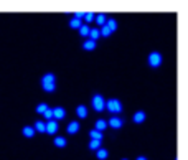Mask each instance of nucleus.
Segmentation results:
<instances>
[{
    "mask_svg": "<svg viewBox=\"0 0 188 160\" xmlns=\"http://www.w3.org/2000/svg\"><path fill=\"white\" fill-rule=\"evenodd\" d=\"M149 63H150L152 68H159L160 63H162V56H160V53H157V51L150 53V55H149Z\"/></svg>",
    "mask_w": 188,
    "mask_h": 160,
    "instance_id": "obj_3",
    "label": "nucleus"
},
{
    "mask_svg": "<svg viewBox=\"0 0 188 160\" xmlns=\"http://www.w3.org/2000/svg\"><path fill=\"white\" fill-rule=\"evenodd\" d=\"M137 160H147L145 157H137Z\"/></svg>",
    "mask_w": 188,
    "mask_h": 160,
    "instance_id": "obj_30",
    "label": "nucleus"
},
{
    "mask_svg": "<svg viewBox=\"0 0 188 160\" xmlns=\"http://www.w3.org/2000/svg\"><path fill=\"white\" fill-rule=\"evenodd\" d=\"M89 135H91V140H101L102 139V134H101L99 131H96V129H92V131L89 132Z\"/></svg>",
    "mask_w": 188,
    "mask_h": 160,
    "instance_id": "obj_18",
    "label": "nucleus"
},
{
    "mask_svg": "<svg viewBox=\"0 0 188 160\" xmlns=\"http://www.w3.org/2000/svg\"><path fill=\"white\" fill-rule=\"evenodd\" d=\"M81 25H83V23H81V20H78V18H71V21H69V26H71V28H79Z\"/></svg>",
    "mask_w": 188,
    "mask_h": 160,
    "instance_id": "obj_22",
    "label": "nucleus"
},
{
    "mask_svg": "<svg viewBox=\"0 0 188 160\" xmlns=\"http://www.w3.org/2000/svg\"><path fill=\"white\" fill-rule=\"evenodd\" d=\"M54 81H56L54 74H53V73H48V74H45V76H43L41 83H54Z\"/></svg>",
    "mask_w": 188,
    "mask_h": 160,
    "instance_id": "obj_20",
    "label": "nucleus"
},
{
    "mask_svg": "<svg viewBox=\"0 0 188 160\" xmlns=\"http://www.w3.org/2000/svg\"><path fill=\"white\" fill-rule=\"evenodd\" d=\"M106 26H107L109 30H111V31H114V30L117 28V21L114 20V18H111V20H106V23H104Z\"/></svg>",
    "mask_w": 188,
    "mask_h": 160,
    "instance_id": "obj_17",
    "label": "nucleus"
},
{
    "mask_svg": "<svg viewBox=\"0 0 188 160\" xmlns=\"http://www.w3.org/2000/svg\"><path fill=\"white\" fill-rule=\"evenodd\" d=\"M89 30H91V28H89L88 25H81L79 26V33L83 35V36H88V35H89Z\"/></svg>",
    "mask_w": 188,
    "mask_h": 160,
    "instance_id": "obj_24",
    "label": "nucleus"
},
{
    "mask_svg": "<svg viewBox=\"0 0 188 160\" xmlns=\"http://www.w3.org/2000/svg\"><path fill=\"white\" fill-rule=\"evenodd\" d=\"M106 107H107L109 112H112V114H117L122 111V104L119 99H109V101L106 102Z\"/></svg>",
    "mask_w": 188,
    "mask_h": 160,
    "instance_id": "obj_1",
    "label": "nucleus"
},
{
    "mask_svg": "<svg viewBox=\"0 0 188 160\" xmlns=\"http://www.w3.org/2000/svg\"><path fill=\"white\" fill-rule=\"evenodd\" d=\"M84 20H86V21H92V20H94V13H92V12H86V13H84Z\"/></svg>",
    "mask_w": 188,
    "mask_h": 160,
    "instance_id": "obj_28",
    "label": "nucleus"
},
{
    "mask_svg": "<svg viewBox=\"0 0 188 160\" xmlns=\"http://www.w3.org/2000/svg\"><path fill=\"white\" fill-rule=\"evenodd\" d=\"M33 129H35V132H45L46 131V124L43 122V121H36V122H35V126H33Z\"/></svg>",
    "mask_w": 188,
    "mask_h": 160,
    "instance_id": "obj_8",
    "label": "nucleus"
},
{
    "mask_svg": "<svg viewBox=\"0 0 188 160\" xmlns=\"http://www.w3.org/2000/svg\"><path fill=\"white\" fill-rule=\"evenodd\" d=\"M144 121H145V112L139 111V112L134 114V122H135V124H142Z\"/></svg>",
    "mask_w": 188,
    "mask_h": 160,
    "instance_id": "obj_9",
    "label": "nucleus"
},
{
    "mask_svg": "<svg viewBox=\"0 0 188 160\" xmlns=\"http://www.w3.org/2000/svg\"><path fill=\"white\" fill-rule=\"evenodd\" d=\"M79 131V122L78 121H73L71 124H68V134H76Z\"/></svg>",
    "mask_w": 188,
    "mask_h": 160,
    "instance_id": "obj_7",
    "label": "nucleus"
},
{
    "mask_svg": "<svg viewBox=\"0 0 188 160\" xmlns=\"http://www.w3.org/2000/svg\"><path fill=\"white\" fill-rule=\"evenodd\" d=\"M88 36H89V40H92V41H97V38L101 36V33H99V30L97 28H91Z\"/></svg>",
    "mask_w": 188,
    "mask_h": 160,
    "instance_id": "obj_10",
    "label": "nucleus"
},
{
    "mask_svg": "<svg viewBox=\"0 0 188 160\" xmlns=\"http://www.w3.org/2000/svg\"><path fill=\"white\" fill-rule=\"evenodd\" d=\"M76 114H78V117L84 119L86 116H88V109H86L84 106H78V107H76Z\"/></svg>",
    "mask_w": 188,
    "mask_h": 160,
    "instance_id": "obj_12",
    "label": "nucleus"
},
{
    "mask_svg": "<svg viewBox=\"0 0 188 160\" xmlns=\"http://www.w3.org/2000/svg\"><path fill=\"white\" fill-rule=\"evenodd\" d=\"M74 18L81 20V18H84V13H83V12H76V13H74Z\"/></svg>",
    "mask_w": 188,
    "mask_h": 160,
    "instance_id": "obj_29",
    "label": "nucleus"
},
{
    "mask_svg": "<svg viewBox=\"0 0 188 160\" xmlns=\"http://www.w3.org/2000/svg\"><path fill=\"white\" fill-rule=\"evenodd\" d=\"M122 160H127V159H122Z\"/></svg>",
    "mask_w": 188,
    "mask_h": 160,
    "instance_id": "obj_31",
    "label": "nucleus"
},
{
    "mask_svg": "<svg viewBox=\"0 0 188 160\" xmlns=\"http://www.w3.org/2000/svg\"><path fill=\"white\" fill-rule=\"evenodd\" d=\"M92 107H94V111H97V112L106 109V101L101 94H96V96L92 97Z\"/></svg>",
    "mask_w": 188,
    "mask_h": 160,
    "instance_id": "obj_2",
    "label": "nucleus"
},
{
    "mask_svg": "<svg viewBox=\"0 0 188 160\" xmlns=\"http://www.w3.org/2000/svg\"><path fill=\"white\" fill-rule=\"evenodd\" d=\"M21 134L25 135V137H28V139H30V137H33V135H35V129H33L31 126H26V127H23Z\"/></svg>",
    "mask_w": 188,
    "mask_h": 160,
    "instance_id": "obj_11",
    "label": "nucleus"
},
{
    "mask_svg": "<svg viewBox=\"0 0 188 160\" xmlns=\"http://www.w3.org/2000/svg\"><path fill=\"white\" fill-rule=\"evenodd\" d=\"M46 109H48V106H46L45 102H40V104L36 106V112H38V114H43Z\"/></svg>",
    "mask_w": 188,
    "mask_h": 160,
    "instance_id": "obj_27",
    "label": "nucleus"
},
{
    "mask_svg": "<svg viewBox=\"0 0 188 160\" xmlns=\"http://www.w3.org/2000/svg\"><path fill=\"white\" fill-rule=\"evenodd\" d=\"M54 145L56 147H66V139L64 137H54Z\"/></svg>",
    "mask_w": 188,
    "mask_h": 160,
    "instance_id": "obj_19",
    "label": "nucleus"
},
{
    "mask_svg": "<svg viewBox=\"0 0 188 160\" xmlns=\"http://www.w3.org/2000/svg\"><path fill=\"white\" fill-rule=\"evenodd\" d=\"M89 149H92V150L101 149V140H91V142H89Z\"/></svg>",
    "mask_w": 188,
    "mask_h": 160,
    "instance_id": "obj_23",
    "label": "nucleus"
},
{
    "mask_svg": "<svg viewBox=\"0 0 188 160\" xmlns=\"http://www.w3.org/2000/svg\"><path fill=\"white\" fill-rule=\"evenodd\" d=\"M94 20L97 21V25H104L106 20H107V17H106L104 13H97V17H94Z\"/></svg>",
    "mask_w": 188,
    "mask_h": 160,
    "instance_id": "obj_21",
    "label": "nucleus"
},
{
    "mask_svg": "<svg viewBox=\"0 0 188 160\" xmlns=\"http://www.w3.org/2000/svg\"><path fill=\"white\" fill-rule=\"evenodd\" d=\"M66 116V111L63 109V107H54L53 109V121H59Z\"/></svg>",
    "mask_w": 188,
    "mask_h": 160,
    "instance_id": "obj_5",
    "label": "nucleus"
},
{
    "mask_svg": "<svg viewBox=\"0 0 188 160\" xmlns=\"http://www.w3.org/2000/svg\"><path fill=\"white\" fill-rule=\"evenodd\" d=\"M83 48H84V50H88V51L94 50V48H96V41H92V40H86V41L83 43Z\"/></svg>",
    "mask_w": 188,
    "mask_h": 160,
    "instance_id": "obj_14",
    "label": "nucleus"
},
{
    "mask_svg": "<svg viewBox=\"0 0 188 160\" xmlns=\"http://www.w3.org/2000/svg\"><path fill=\"white\" fill-rule=\"evenodd\" d=\"M45 132L54 135L56 132H58V122H56V121H48V122H46V131Z\"/></svg>",
    "mask_w": 188,
    "mask_h": 160,
    "instance_id": "obj_4",
    "label": "nucleus"
},
{
    "mask_svg": "<svg viewBox=\"0 0 188 160\" xmlns=\"http://www.w3.org/2000/svg\"><path fill=\"white\" fill-rule=\"evenodd\" d=\"M96 155H97V159H99V160H106V159H107V150H106V149H97Z\"/></svg>",
    "mask_w": 188,
    "mask_h": 160,
    "instance_id": "obj_16",
    "label": "nucleus"
},
{
    "mask_svg": "<svg viewBox=\"0 0 188 160\" xmlns=\"http://www.w3.org/2000/svg\"><path fill=\"white\" fill-rule=\"evenodd\" d=\"M107 127V121H104V119H99V121H96V131L102 132Z\"/></svg>",
    "mask_w": 188,
    "mask_h": 160,
    "instance_id": "obj_13",
    "label": "nucleus"
},
{
    "mask_svg": "<svg viewBox=\"0 0 188 160\" xmlns=\"http://www.w3.org/2000/svg\"><path fill=\"white\" fill-rule=\"evenodd\" d=\"M43 116H45L46 121H53V109H50V107H48V109L43 112Z\"/></svg>",
    "mask_w": 188,
    "mask_h": 160,
    "instance_id": "obj_26",
    "label": "nucleus"
},
{
    "mask_svg": "<svg viewBox=\"0 0 188 160\" xmlns=\"http://www.w3.org/2000/svg\"><path fill=\"white\" fill-rule=\"evenodd\" d=\"M122 124H124V121H122L121 117H111V121L107 122V126H111L112 129H121Z\"/></svg>",
    "mask_w": 188,
    "mask_h": 160,
    "instance_id": "obj_6",
    "label": "nucleus"
},
{
    "mask_svg": "<svg viewBox=\"0 0 188 160\" xmlns=\"http://www.w3.org/2000/svg\"><path fill=\"white\" fill-rule=\"evenodd\" d=\"M99 33H101V36H109V35L112 33V31H111V30H109L106 25H102V28L99 30Z\"/></svg>",
    "mask_w": 188,
    "mask_h": 160,
    "instance_id": "obj_25",
    "label": "nucleus"
},
{
    "mask_svg": "<svg viewBox=\"0 0 188 160\" xmlns=\"http://www.w3.org/2000/svg\"><path fill=\"white\" fill-rule=\"evenodd\" d=\"M43 89H45L46 93H53L54 89H56V84L54 83H41Z\"/></svg>",
    "mask_w": 188,
    "mask_h": 160,
    "instance_id": "obj_15",
    "label": "nucleus"
}]
</instances>
